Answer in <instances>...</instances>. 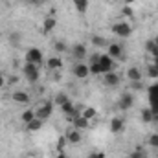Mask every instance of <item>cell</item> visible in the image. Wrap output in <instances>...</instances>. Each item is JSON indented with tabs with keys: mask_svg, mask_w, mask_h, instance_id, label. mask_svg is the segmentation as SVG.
I'll list each match as a JSON object with an SVG mask.
<instances>
[{
	"mask_svg": "<svg viewBox=\"0 0 158 158\" xmlns=\"http://www.w3.org/2000/svg\"><path fill=\"white\" fill-rule=\"evenodd\" d=\"M112 33L114 35H118V37H131V33H132V28H131V24H127L125 20H121V22H116L114 26H112Z\"/></svg>",
	"mask_w": 158,
	"mask_h": 158,
	"instance_id": "6da1fadb",
	"label": "cell"
},
{
	"mask_svg": "<svg viewBox=\"0 0 158 158\" xmlns=\"http://www.w3.org/2000/svg\"><path fill=\"white\" fill-rule=\"evenodd\" d=\"M114 66H116V61H114L109 53L99 57V70H101V74H109V72H112Z\"/></svg>",
	"mask_w": 158,
	"mask_h": 158,
	"instance_id": "7a4b0ae2",
	"label": "cell"
},
{
	"mask_svg": "<svg viewBox=\"0 0 158 158\" xmlns=\"http://www.w3.org/2000/svg\"><path fill=\"white\" fill-rule=\"evenodd\" d=\"M149 103H151V110L153 114H158V83H155L153 86H149Z\"/></svg>",
	"mask_w": 158,
	"mask_h": 158,
	"instance_id": "3957f363",
	"label": "cell"
},
{
	"mask_svg": "<svg viewBox=\"0 0 158 158\" xmlns=\"http://www.w3.org/2000/svg\"><path fill=\"white\" fill-rule=\"evenodd\" d=\"M52 107H53V105H52V101H46V103H42L39 109H35V118L42 119V121H44V119H48L50 116H52V110H53Z\"/></svg>",
	"mask_w": 158,
	"mask_h": 158,
	"instance_id": "277c9868",
	"label": "cell"
},
{
	"mask_svg": "<svg viewBox=\"0 0 158 158\" xmlns=\"http://www.w3.org/2000/svg\"><path fill=\"white\" fill-rule=\"evenodd\" d=\"M24 76H26V79L30 83H37V79H39V68H37V64L26 63L24 64Z\"/></svg>",
	"mask_w": 158,
	"mask_h": 158,
	"instance_id": "5b68a950",
	"label": "cell"
},
{
	"mask_svg": "<svg viewBox=\"0 0 158 158\" xmlns=\"http://www.w3.org/2000/svg\"><path fill=\"white\" fill-rule=\"evenodd\" d=\"M26 63H31V64H40L42 63V52L39 48H30L26 52Z\"/></svg>",
	"mask_w": 158,
	"mask_h": 158,
	"instance_id": "8992f818",
	"label": "cell"
},
{
	"mask_svg": "<svg viewBox=\"0 0 158 158\" xmlns=\"http://www.w3.org/2000/svg\"><path fill=\"white\" fill-rule=\"evenodd\" d=\"M109 55L116 61V59H119V61H125V53H123V48L119 46V44H109Z\"/></svg>",
	"mask_w": 158,
	"mask_h": 158,
	"instance_id": "52a82bcc",
	"label": "cell"
},
{
	"mask_svg": "<svg viewBox=\"0 0 158 158\" xmlns=\"http://www.w3.org/2000/svg\"><path fill=\"white\" fill-rule=\"evenodd\" d=\"M74 76L77 79H86L88 77V74H90V70H88V66L86 64H83V63H77V64H74Z\"/></svg>",
	"mask_w": 158,
	"mask_h": 158,
	"instance_id": "ba28073f",
	"label": "cell"
},
{
	"mask_svg": "<svg viewBox=\"0 0 158 158\" xmlns=\"http://www.w3.org/2000/svg\"><path fill=\"white\" fill-rule=\"evenodd\" d=\"M72 57L81 63V59H85L86 57V48H85V44H76L74 48H72Z\"/></svg>",
	"mask_w": 158,
	"mask_h": 158,
	"instance_id": "9c48e42d",
	"label": "cell"
},
{
	"mask_svg": "<svg viewBox=\"0 0 158 158\" xmlns=\"http://www.w3.org/2000/svg\"><path fill=\"white\" fill-rule=\"evenodd\" d=\"M132 103H134L132 94H123V96L119 98V109H121V110H129V109L132 107Z\"/></svg>",
	"mask_w": 158,
	"mask_h": 158,
	"instance_id": "30bf717a",
	"label": "cell"
},
{
	"mask_svg": "<svg viewBox=\"0 0 158 158\" xmlns=\"http://www.w3.org/2000/svg\"><path fill=\"white\" fill-rule=\"evenodd\" d=\"M103 83H105L107 86H118L119 85V76L118 74H114V72H109V74H105Z\"/></svg>",
	"mask_w": 158,
	"mask_h": 158,
	"instance_id": "8fae6325",
	"label": "cell"
},
{
	"mask_svg": "<svg viewBox=\"0 0 158 158\" xmlns=\"http://www.w3.org/2000/svg\"><path fill=\"white\" fill-rule=\"evenodd\" d=\"M11 98H13V101H17V103H30V96H28L26 92H22V90H15Z\"/></svg>",
	"mask_w": 158,
	"mask_h": 158,
	"instance_id": "7c38bea8",
	"label": "cell"
},
{
	"mask_svg": "<svg viewBox=\"0 0 158 158\" xmlns=\"http://www.w3.org/2000/svg\"><path fill=\"white\" fill-rule=\"evenodd\" d=\"M88 121H90V119H86L83 114H79V116H76V118H74V127H76V129H79V131H81V129H86V127L90 125Z\"/></svg>",
	"mask_w": 158,
	"mask_h": 158,
	"instance_id": "4fadbf2b",
	"label": "cell"
},
{
	"mask_svg": "<svg viewBox=\"0 0 158 158\" xmlns=\"http://www.w3.org/2000/svg\"><path fill=\"white\" fill-rule=\"evenodd\" d=\"M127 79H129V81H142V72H140V68H136V66L129 68V70H127Z\"/></svg>",
	"mask_w": 158,
	"mask_h": 158,
	"instance_id": "5bb4252c",
	"label": "cell"
},
{
	"mask_svg": "<svg viewBox=\"0 0 158 158\" xmlns=\"http://www.w3.org/2000/svg\"><path fill=\"white\" fill-rule=\"evenodd\" d=\"M66 140H68L70 143H79V142H81V131L74 127V129L66 134Z\"/></svg>",
	"mask_w": 158,
	"mask_h": 158,
	"instance_id": "9a60e30c",
	"label": "cell"
},
{
	"mask_svg": "<svg viewBox=\"0 0 158 158\" xmlns=\"http://www.w3.org/2000/svg\"><path fill=\"white\" fill-rule=\"evenodd\" d=\"M110 131L114 132V134H118L123 131V119L121 118H112L110 119Z\"/></svg>",
	"mask_w": 158,
	"mask_h": 158,
	"instance_id": "2e32d148",
	"label": "cell"
},
{
	"mask_svg": "<svg viewBox=\"0 0 158 158\" xmlns=\"http://www.w3.org/2000/svg\"><path fill=\"white\" fill-rule=\"evenodd\" d=\"M55 28V19L53 17H46L44 19V26H42V33H50Z\"/></svg>",
	"mask_w": 158,
	"mask_h": 158,
	"instance_id": "e0dca14e",
	"label": "cell"
},
{
	"mask_svg": "<svg viewBox=\"0 0 158 158\" xmlns=\"http://www.w3.org/2000/svg\"><path fill=\"white\" fill-rule=\"evenodd\" d=\"M145 50H147V53H151L153 57H158V44H156V40H147V42H145Z\"/></svg>",
	"mask_w": 158,
	"mask_h": 158,
	"instance_id": "ac0fdd59",
	"label": "cell"
},
{
	"mask_svg": "<svg viewBox=\"0 0 158 158\" xmlns=\"http://www.w3.org/2000/svg\"><path fill=\"white\" fill-rule=\"evenodd\" d=\"M48 68L50 70H59V68H63V61L59 57H50L48 59Z\"/></svg>",
	"mask_w": 158,
	"mask_h": 158,
	"instance_id": "d6986e66",
	"label": "cell"
},
{
	"mask_svg": "<svg viewBox=\"0 0 158 158\" xmlns=\"http://www.w3.org/2000/svg\"><path fill=\"white\" fill-rule=\"evenodd\" d=\"M147 76L153 79H158V61H153V64L147 66Z\"/></svg>",
	"mask_w": 158,
	"mask_h": 158,
	"instance_id": "ffe728a7",
	"label": "cell"
},
{
	"mask_svg": "<svg viewBox=\"0 0 158 158\" xmlns=\"http://www.w3.org/2000/svg\"><path fill=\"white\" fill-rule=\"evenodd\" d=\"M42 119H39V118H33L30 123H26V127H28V131H39L40 127H42Z\"/></svg>",
	"mask_w": 158,
	"mask_h": 158,
	"instance_id": "44dd1931",
	"label": "cell"
},
{
	"mask_svg": "<svg viewBox=\"0 0 158 158\" xmlns=\"http://www.w3.org/2000/svg\"><path fill=\"white\" fill-rule=\"evenodd\" d=\"M33 118H35V109H28V110H24L22 116H20V119H22L24 123H30Z\"/></svg>",
	"mask_w": 158,
	"mask_h": 158,
	"instance_id": "7402d4cb",
	"label": "cell"
},
{
	"mask_svg": "<svg viewBox=\"0 0 158 158\" xmlns=\"http://www.w3.org/2000/svg\"><path fill=\"white\" fill-rule=\"evenodd\" d=\"M92 44L94 46H98V48H105V46H109V42L103 39V37H99V35H92Z\"/></svg>",
	"mask_w": 158,
	"mask_h": 158,
	"instance_id": "603a6c76",
	"label": "cell"
},
{
	"mask_svg": "<svg viewBox=\"0 0 158 158\" xmlns=\"http://www.w3.org/2000/svg\"><path fill=\"white\" fill-rule=\"evenodd\" d=\"M142 121L143 123H153V110L151 109H143L142 110Z\"/></svg>",
	"mask_w": 158,
	"mask_h": 158,
	"instance_id": "cb8c5ba5",
	"label": "cell"
},
{
	"mask_svg": "<svg viewBox=\"0 0 158 158\" xmlns=\"http://www.w3.org/2000/svg\"><path fill=\"white\" fill-rule=\"evenodd\" d=\"M96 114H98V110H96L94 107H85V109H83V116H85L86 119L96 118Z\"/></svg>",
	"mask_w": 158,
	"mask_h": 158,
	"instance_id": "d4e9b609",
	"label": "cell"
},
{
	"mask_svg": "<svg viewBox=\"0 0 158 158\" xmlns=\"http://www.w3.org/2000/svg\"><path fill=\"white\" fill-rule=\"evenodd\" d=\"M131 158H147V153L143 151V147H136V149L131 153Z\"/></svg>",
	"mask_w": 158,
	"mask_h": 158,
	"instance_id": "484cf974",
	"label": "cell"
},
{
	"mask_svg": "<svg viewBox=\"0 0 158 158\" xmlns=\"http://www.w3.org/2000/svg\"><path fill=\"white\" fill-rule=\"evenodd\" d=\"M66 101H68V96H66V94H63V92H61V94H57V96H55V103H57L59 107H61V105H64Z\"/></svg>",
	"mask_w": 158,
	"mask_h": 158,
	"instance_id": "4316f807",
	"label": "cell"
},
{
	"mask_svg": "<svg viewBox=\"0 0 158 158\" xmlns=\"http://www.w3.org/2000/svg\"><path fill=\"white\" fill-rule=\"evenodd\" d=\"M53 50H55V52H59V53H63V52L66 50V44H64L63 40H57V42L53 44Z\"/></svg>",
	"mask_w": 158,
	"mask_h": 158,
	"instance_id": "83f0119b",
	"label": "cell"
},
{
	"mask_svg": "<svg viewBox=\"0 0 158 158\" xmlns=\"http://www.w3.org/2000/svg\"><path fill=\"white\" fill-rule=\"evenodd\" d=\"M147 142H149V145H151V147H155V149H156V147H158V132H155V134H151Z\"/></svg>",
	"mask_w": 158,
	"mask_h": 158,
	"instance_id": "f1b7e54d",
	"label": "cell"
},
{
	"mask_svg": "<svg viewBox=\"0 0 158 158\" xmlns=\"http://www.w3.org/2000/svg\"><path fill=\"white\" fill-rule=\"evenodd\" d=\"M88 70H90V74H92V76H98V74H101V70H99V64H90V66H88Z\"/></svg>",
	"mask_w": 158,
	"mask_h": 158,
	"instance_id": "f546056e",
	"label": "cell"
},
{
	"mask_svg": "<svg viewBox=\"0 0 158 158\" xmlns=\"http://www.w3.org/2000/svg\"><path fill=\"white\" fill-rule=\"evenodd\" d=\"M9 40H11L13 44H19V42H20V35H19V33H11V35H9Z\"/></svg>",
	"mask_w": 158,
	"mask_h": 158,
	"instance_id": "4dcf8cb0",
	"label": "cell"
},
{
	"mask_svg": "<svg viewBox=\"0 0 158 158\" xmlns=\"http://www.w3.org/2000/svg\"><path fill=\"white\" fill-rule=\"evenodd\" d=\"M99 57H101L99 53H94V55L90 57V64H99Z\"/></svg>",
	"mask_w": 158,
	"mask_h": 158,
	"instance_id": "1f68e13d",
	"label": "cell"
},
{
	"mask_svg": "<svg viewBox=\"0 0 158 158\" xmlns=\"http://www.w3.org/2000/svg\"><path fill=\"white\" fill-rule=\"evenodd\" d=\"M88 158H105V153L96 151V153H90V156H88Z\"/></svg>",
	"mask_w": 158,
	"mask_h": 158,
	"instance_id": "d6a6232c",
	"label": "cell"
},
{
	"mask_svg": "<svg viewBox=\"0 0 158 158\" xmlns=\"http://www.w3.org/2000/svg\"><path fill=\"white\" fill-rule=\"evenodd\" d=\"M123 15H125V17H131V15H132L131 6H123Z\"/></svg>",
	"mask_w": 158,
	"mask_h": 158,
	"instance_id": "836d02e7",
	"label": "cell"
},
{
	"mask_svg": "<svg viewBox=\"0 0 158 158\" xmlns=\"http://www.w3.org/2000/svg\"><path fill=\"white\" fill-rule=\"evenodd\" d=\"M131 86H132L134 90H140V88H142V81H131Z\"/></svg>",
	"mask_w": 158,
	"mask_h": 158,
	"instance_id": "e575fe53",
	"label": "cell"
},
{
	"mask_svg": "<svg viewBox=\"0 0 158 158\" xmlns=\"http://www.w3.org/2000/svg\"><path fill=\"white\" fill-rule=\"evenodd\" d=\"M26 2H30V4H35V6H37V4H40V0H26Z\"/></svg>",
	"mask_w": 158,
	"mask_h": 158,
	"instance_id": "d590c367",
	"label": "cell"
},
{
	"mask_svg": "<svg viewBox=\"0 0 158 158\" xmlns=\"http://www.w3.org/2000/svg\"><path fill=\"white\" fill-rule=\"evenodd\" d=\"M57 158H66V155H64V151H63V153H57Z\"/></svg>",
	"mask_w": 158,
	"mask_h": 158,
	"instance_id": "8d00e7d4",
	"label": "cell"
},
{
	"mask_svg": "<svg viewBox=\"0 0 158 158\" xmlns=\"http://www.w3.org/2000/svg\"><path fill=\"white\" fill-rule=\"evenodd\" d=\"M132 2H134V0H123V4H125V6H131Z\"/></svg>",
	"mask_w": 158,
	"mask_h": 158,
	"instance_id": "74e56055",
	"label": "cell"
},
{
	"mask_svg": "<svg viewBox=\"0 0 158 158\" xmlns=\"http://www.w3.org/2000/svg\"><path fill=\"white\" fill-rule=\"evenodd\" d=\"M4 86V77H2V74H0V88Z\"/></svg>",
	"mask_w": 158,
	"mask_h": 158,
	"instance_id": "f35d334b",
	"label": "cell"
},
{
	"mask_svg": "<svg viewBox=\"0 0 158 158\" xmlns=\"http://www.w3.org/2000/svg\"><path fill=\"white\" fill-rule=\"evenodd\" d=\"M155 40H156V44H158V35H156V39H155Z\"/></svg>",
	"mask_w": 158,
	"mask_h": 158,
	"instance_id": "ab89813d",
	"label": "cell"
},
{
	"mask_svg": "<svg viewBox=\"0 0 158 158\" xmlns=\"http://www.w3.org/2000/svg\"><path fill=\"white\" fill-rule=\"evenodd\" d=\"M153 59H155V61H158V57H153Z\"/></svg>",
	"mask_w": 158,
	"mask_h": 158,
	"instance_id": "60d3db41",
	"label": "cell"
},
{
	"mask_svg": "<svg viewBox=\"0 0 158 158\" xmlns=\"http://www.w3.org/2000/svg\"><path fill=\"white\" fill-rule=\"evenodd\" d=\"M156 151H158V147H156Z\"/></svg>",
	"mask_w": 158,
	"mask_h": 158,
	"instance_id": "b9f144b4",
	"label": "cell"
}]
</instances>
